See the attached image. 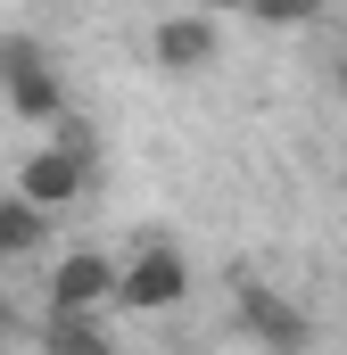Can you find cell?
Listing matches in <instances>:
<instances>
[{"label":"cell","instance_id":"6da1fadb","mask_svg":"<svg viewBox=\"0 0 347 355\" xmlns=\"http://www.w3.org/2000/svg\"><path fill=\"white\" fill-rule=\"evenodd\" d=\"M0 107L17 116V124H58L75 99H67V75H58V58L42 50V42H25V33H8L0 42Z\"/></svg>","mask_w":347,"mask_h":355},{"label":"cell","instance_id":"7a4b0ae2","mask_svg":"<svg viewBox=\"0 0 347 355\" xmlns=\"http://www.w3.org/2000/svg\"><path fill=\"white\" fill-rule=\"evenodd\" d=\"M182 297H190V265H182V248L149 240V248L116 257V322H149V314H174Z\"/></svg>","mask_w":347,"mask_h":355},{"label":"cell","instance_id":"3957f363","mask_svg":"<svg viewBox=\"0 0 347 355\" xmlns=\"http://www.w3.org/2000/svg\"><path fill=\"white\" fill-rule=\"evenodd\" d=\"M232 322H240V339L257 355H306V339H314L306 306L289 289H273V281H240L232 289Z\"/></svg>","mask_w":347,"mask_h":355},{"label":"cell","instance_id":"277c9868","mask_svg":"<svg viewBox=\"0 0 347 355\" xmlns=\"http://www.w3.org/2000/svg\"><path fill=\"white\" fill-rule=\"evenodd\" d=\"M91 182H99V157H83V149H58V141H42V149H25V166H17V198H33L42 215H58V207H75Z\"/></svg>","mask_w":347,"mask_h":355},{"label":"cell","instance_id":"5b68a950","mask_svg":"<svg viewBox=\"0 0 347 355\" xmlns=\"http://www.w3.org/2000/svg\"><path fill=\"white\" fill-rule=\"evenodd\" d=\"M149 58H158L166 75H207V67L223 58V17H198V8H174V17H158Z\"/></svg>","mask_w":347,"mask_h":355},{"label":"cell","instance_id":"8992f818","mask_svg":"<svg viewBox=\"0 0 347 355\" xmlns=\"http://www.w3.org/2000/svg\"><path fill=\"white\" fill-rule=\"evenodd\" d=\"M50 306L116 314V257H108V248H67V257L50 265Z\"/></svg>","mask_w":347,"mask_h":355},{"label":"cell","instance_id":"52a82bcc","mask_svg":"<svg viewBox=\"0 0 347 355\" xmlns=\"http://www.w3.org/2000/svg\"><path fill=\"white\" fill-rule=\"evenodd\" d=\"M42 355H116V314H83V306H42L33 322Z\"/></svg>","mask_w":347,"mask_h":355},{"label":"cell","instance_id":"ba28073f","mask_svg":"<svg viewBox=\"0 0 347 355\" xmlns=\"http://www.w3.org/2000/svg\"><path fill=\"white\" fill-rule=\"evenodd\" d=\"M42 248H50V215H42L33 198L0 190V265H25V257H42Z\"/></svg>","mask_w":347,"mask_h":355},{"label":"cell","instance_id":"9c48e42d","mask_svg":"<svg viewBox=\"0 0 347 355\" xmlns=\"http://www.w3.org/2000/svg\"><path fill=\"white\" fill-rule=\"evenodd\" d=\"M248 17H257V25H314L323 0H248Z\"/></svg>","mask_w":347,"mask_h":355},{"label":"cell","instance_id":"30bf717a","mask_svg":"<svg viewBox=\"0 0 347 355\" xmlns=\"http://www.w3.org/2000/svg\"><path fill=\"white\" fill-rule=\"evenodd\" d=\"M17 331H25V314H17V297H8V289H0V347H8V339H17Z\"/></svg>","mask_w":347,"mask_h":355},{"label":"cell","instance_id":"8fae6325","mask_svg":"<svg viewBox=\"0 0 347 355\" xmlns=\"http://www.w3.org/2000/svg\"><path fill=\"white\" fill-rule=\"evenodd\" d=\"M198 17H248V0H190Z\"/></svg>","mask_w":347,"mask_h":355}]
</instances>
